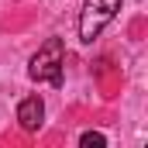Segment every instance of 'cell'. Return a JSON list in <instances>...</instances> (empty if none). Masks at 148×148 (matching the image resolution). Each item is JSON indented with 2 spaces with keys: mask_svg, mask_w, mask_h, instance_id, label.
Returning <instances> with one entry per match:
<instances>
[{
  "mask_svg": "<svg viewBox=\"0 0 148 148\" xmlns=\"http://www.w3.org/2000/svg\"><path fill=\"white\" fill-rule=\"evenodd\" d=\"M41 121H45V103H41V97H24V100L17 103V124H21L24 131H38Z\"/></svg>",
  "mask_w": 148,
  "mask_h": 148,
  "instance_id": "obj_3",
  "label": "cell"
},
{
  "mask_svg": "<svg viewBox=\"0 0 148 148\" xmlns=\"http://www.w3.org/2000/svg\"><path fill=\"white\" fill-rule=\"evenodd\" d=\"M79 145H83V148H103V145H107V138H103L100 131H86V134L79 138Z\"/></svg>",
  "mask_w": 148,
  "mask_h": 148,
  "instance_id": "obj_4",
  "label": "cell"
},
{
  "mask_svg": "<svg viewBox=\"0 0 148 148\" xmlns=\"http://www.w3.org/2000/svg\"><path fill=\"white\" fill-rule=\"evenodd\" d=\"M28 76L35 83H52V86H62V38H48L35 55H31V66Z\"/></svg>",
  "mask_w": 148,
  "mask_h": 148,
  "instance_id": "obj_1",
  "label": "cell"
},
{
  "mask_svg": "<svg viewBox=\"0 0 148 148\" xmlns=\"http://www.w3.org/2000/svg\"><path fill=\"white\" fill-rule=\"evenodd\" d=\"M117 10H121V0H86L83 3V14H79V38L90 45L117 17Z\"/></svg>",
  "mask_w": 148,
  "mask_h": 148,
  "instance_id": "obj_2",
  "label": "cell"
}]
</instances>
